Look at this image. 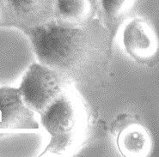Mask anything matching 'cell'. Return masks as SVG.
I'll return each instance as SVG.
<instances>
[{
	"mask_svg": "<svg viewBox=\"0 0 159 157\" xmlns=\"http://www.w3.org/2000/svg\"><path fill=\"white\" fill-rule=\"evenodd\" d=\"M37 61L76 83H94L103 77L113 47L98 19L81 25L50 20L24 32Z\"/></svg>",
	"mask_w": 159,
	"mask_h": 157,
	"instance_id": "6da1fadb",
	"label": "cell"
},
{
	"mask_svg": "<svg viewBox=\"0 0 159 157\" xmlns=\"http://www.w3.org/2000/svg\"><path fill=\"white\" fill-rule=\"evenodd\" d=\"M41 123L50 136L41 155L46 154L71 155L81 148L89 132V113L75 83L43 113Z\"/></svg>",
	"mask_w": 159,
	"mask_h": 157,
	"instance_id": "7a4b0ae2",
	"label": "cell"
},
{
	"mask_svg": "<svg viewBox=\"0 0 159 157\" xmlns=\"http://www.w3.org/2000/svg\"><path fill=\"white\" fill-rule=\"evenodd\" d=\"M73 83L66 75L37 62L29 66L17 88L27 106L41 114Z\"/></svg>",
	"mask_w": 159,
	"mask_h": 157,
	"instance_id": "3957f363",
	"label": "cell"
},
{
	"mask_svg": "<svg viewBox=\"0 0 159 157\" xmlns=\"http://www.w3.org/2000/svg\"><path fill=\"white\" fill-rule=\"evenodd\" d=\"M122 43L126 54L139 65H152L158 57L159 40L157 32L143 17H133L124 25Z\"/></svg>",
	"mask_w": 159,
	"mask_h": 157,
	"instance_id": "277c9868",
	"label": "cell"
},
{
	"mask_svg": "<svg viewBox=\"0 0 159 157\" xmlns=\"http://www.w3.org/2000/svg\"><path fill=\"white\" fill-rule=\"evenodd\" d=\"M0 27H12L23 33L52 19V0H0Z\"/></svg>",
	"mask_w": 159,
	"mask_h": 157,
	"instance_id": "5b68a950",
	"label": "cell"
},
{
	"mask_svg": "<svg viewBox=\"0 0 159 157\" xmlns=\"http://www.w3.org/2000/svg\"><path fill=\"white\" fill-rule=\"evenodd\" d=\"M112 134L120 153L124 156L144 157L152 152V141L148 130L131 115L119 116L112 124Z\"/></svg>",
	"mask_w": 159,
	"mask_h": 157,
	"instance_id": "8992f818",
	"label": "cell"
},
{
	"mask_svg": "<svg viewBox=\"0 0 159 157\" xmlns=\"http://www.w3.org/2000/svg\"><path fill=\"white\" fill-rule=\"evenodd\" d=\"M35 113L23 101L18 88L0 87V132L36 130Z\"/></svg>",
	"mask_w": 159,
	"mask_h": 157,
	"instance_id": "52a82bcc",
	"label": "cell"
},
{
	"mask_svg": "<svg viewBox=\"0 0 159 157\" xmlns=\"http://www.w3.org/2000/svg\"><path fill=\"white\" fill-rule=\"evenodd\" d=\"M136 0H95L96 18L107 32L110 45L126 21Z\"/></svg>",
	"mask_w": 159,
	"mask_h": 157,
	"instance_id": "ba28073f",
	"label": "cell"
},
{
	"mask_svg": "<svg viewBox=\"0 0 159 157\" xmlns=\"http://www.w3.org/2000/svg\"><path fill=\"white\" fill-rule=\"evenodd\" d=\"M52 16L64 24H85L96 18L95 0H52Z\"/></svg>",
	"mask_w": 159,
	"mask_h": 157,
	"instance_id": "9c48e42d",
	"label": "cell"
},
{
	"mask_svg": "<svg viewBox=\"0 0 159 157\" xmlns=\"http://www.w3.org/2000/svg\"><path fill=\"white\" fill-rule=\"evenodd\" d=\"M1 11H2V9H1V3H0V17H1Z\"/></svg>",
	"mask_w": 159,
	"mask_h": 157,
	"instance_id": "30bf717a",
	"label": "cell"
}]
</instances>
